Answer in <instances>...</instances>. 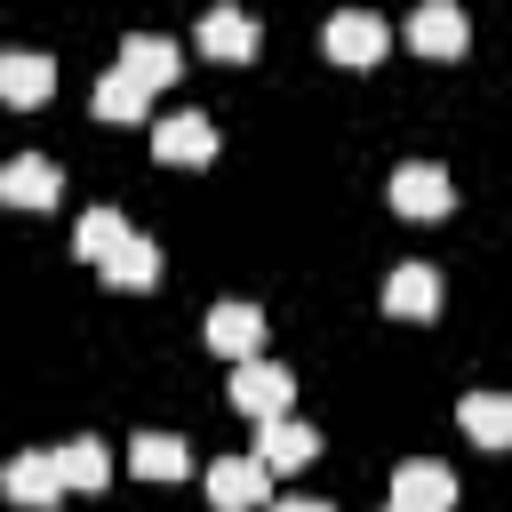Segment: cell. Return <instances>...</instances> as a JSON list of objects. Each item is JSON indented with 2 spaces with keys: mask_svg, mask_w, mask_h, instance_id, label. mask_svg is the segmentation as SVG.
<instances>
[{
  "mask_svg": "<svg viewBox=\"0 0 512 512\" xmlns=\"http://www.w3.org/2000/svg\"><path fill=\"white\" fill-rule=\"evenodd\" d=\"M224 392H232V408H240V416H256V424H264V416H288L296 376H288L280 360H264V352H256V360H232V384H224Z\"/></svg>",
  "mask_w": 512,
  "mask_h": 512,
  "instance_id": "1",
  "label": "cell"
},
{
  "mask_svg": "<svg viewBox=\"0 0 512 512\" xmlns=\"http://www.w3.org/2000/svg\"><path fill=\"white\" fill-rule=\"evenodd\" d=\"M384 200H392L400 216L432 224V216H448V208H456V184H448V168H432V160H400V168H392V184H384Z\"/></svg>",
  "mask_w": 512,
  "mask_h": 512,
  "instance_id": "2",
  "label": "cell"
},
{
  "mask_svg": "<svg viewBox=\"0 0 512 512\" xmlns=\"http://www.w3.org/2000/svg\"><path fill=\"white\" fill-rule=\"evenodd\" d=\"M384 40H392V32H384V16H368V8H336V16H328V32H320L328 64H352V72H360V64H384Z\"/></svg>",
  "mask_w": 512,
  "mask_h": 512,
  "instance_id": "3",
  "label": "cell"
},
{
  "mask_svg": "<svg viewBox=\"0 0 512 512\" xmlns=\"http://www.w3.org/2000/svg\"><path fill=\"white\" fill-rule=\"evenodd\" d=\"M272 496V464L264 456H216L208 464V504L216 512H256Z\"/></svg>",
  "mask_w": 512,
  "mask_h": 512,
  "instance_id": "4",
  "label": "cell"
},
{
  "mask_svg": "<svg viewBox=\"0 0 512 512\" xmlns=\"http://www.w3.org/2000/svg\"><path fill=\"white\" fill-rule=\"evenodd\" d=\"M152 160H168V168L216 160V120H208V112H168V120H152Z\"/></svg>",
  "mask_w": 512,
  "mask_h": 512,
  "instance_id": "5",
  "label": "cell"
},
{
  "mask_svg": "<svg viewBox=\"0 0 512 512\" xmlns=\"http://www.w3.org/2000/svg\"><path fill=\"white\" fill-rule=\"evenodd\" d=\"M0 200L8 208H56L64 200V168L48 152H16V160H0Z\"/></svg>",
  "mask_w": 512,
  "mask_h": 512,
  "instance_id": "6",
  "label": "cell"
},
{
  "mask_svg": "<svg viewBox=\"0 0 512 512\" xmlns=\"http://www.w3.org/2000/svg\"><path fill=\"white\" fill-rule=\"evenodd\" d=\"M408 48H416V56H464V48H472V16H464L456 0H416Z\"/></svg>",
  "mask_w": 512,
  "mask_h": 512,
  "instance_id": "7",
  "label": "cell"
},
{
  "mask_svg": "<svg viewBox=\"0 0 512 512\" xmlns=\"http://www.w3.org/2000/svg\"><path fill=\"white\" fill-rule=\"evenodd\" d=\"M392 504H400V512H448V504H456V472L432 464V456H408V464L392 472Z\"/></svg>",
  "mask_w": 512,
  "mask_h": 512,
  "instance_id": "8",
  "label": "cell"
},
{
  "mask_svg": "<svg viewBox=\"0 0 512 512\" xmlns=\"http://www.w3.org/2000/svg\"><path fill=\"white\" fill-rule=\"evenodd\" d=\"M48 96H56V64H48L40 48H8V56H0V104L32 112V104H48Z\"/></svg>",
  "mask_w": 512,
  "mask_h": 512,
  "instance_id": "9",
  "label": "cell"
},
{
  "mask_svg": "<svg viewBox=\"0 0 512 512\" xmlns=\"http://www.w3.org/2000/svg\"><path fill=\"white\" fill-rule=\"evenodd\" d=\"M208 344H216L224 360H256V352H264V312H256L248 296H224V304L208 312Z\"/></svg>",
  "mask_w": 512,
  "mask_h": 512,
  "instance_id": "10",
  "label": "cell"
},
{
  "mask_svg": "<svg viewBox=\"0 0 512 512\" xmlns=\"http://www.w3.org/2000/svg\"><path fill=\"white\" fill-rule=\"evenodd\" d=\"M384 312L392 320H432L440 312V272L432 264H392L384 272Z\"/></svg>",
  "mask_w": 512,
  "mask_h": 512,
  "instance_id": "11",
  "label": "cell"
},
{
  "mask_svg": "<svg viewBox=\"0 0 512 512\" xmlns=\"http://www.w3.org/2000/svg\"><path fill=\"white\" fill-rule=\"evenodd\" d=\"M0 488H8L16 504H56V496H64V464H56V448H24V456H8Z\"/></svg>",
  "mask_w": 512,
  "mask_h": 512,
  "instance_id": "12",
  "label": "cell"
},
{
  "mask_svg": "<svg viewBox=\"0 0 512 512\" xmlns=\"http://www.w3.org/2000/svg\"><path fill=\"white\" fill-rule=\"evenodd\" d=\"M200 48L224 56V64H248V56H256V24H248V8H240V0H216V8L200 16Z\"/></svg>",
  "mask_w": 512,
  "mask_h": 512,
  "instance_id": "13",
  "label": "cell"
},
{
  "mask_svg": "<svg viewBox=\"0 0 512 512\" xmlns=\"http://www.w3.org/2000/svg\"><path fill=\"white\" fill-rule=\"evenodd\" d=\"M256 456H264L272 472H296V464L320 456V432L296 424V416H264V424H256Z\"/></svg>",
  "mask_w": 512,
  "mask_h": 512,
  "instance_id": "14",
  "label": "cell"
},
{
  "mask_svg": "<svg viewBox=\"0 0 512 512\" xmlns=\"http://www.w3.org/2000/svg\"><path fill=\"white\" fill-rule=\"evenodd\" d=\"M120 72H136L144 88H160V80L184 72V48H176L168 32H128V40H120Z\"/></svg>",
  "mask_w": 512,
  "mask_h": 512,
  "instance_id": "15",
  "label": "cell"
},
{
  "mask_svg": "<svg viewBox=\"0 0 512 512\" xmlns=\"http://www.w3.org/2000/svg\"><path fill=\"white\" fill-rule=\"evenodd\" d=\"M456 424L472 432V448H512V392H464Z\"/></svg>",
  "mask_w": 512,
  "mask_h": 512,
  "instance_id": "16",
  "label": "cell"
},
{
  "mask_svg": "<svg viewBox=\"0 0 512 512\" xmlns=\"http://www.w3.org/2000/svg\"><path fill=\"white\" fill-rule=\"evenodd\" d=\"M144 104H152V88H144L136 72H120V64L88 88V112H96V120H128V128H136V120H144Z\"/></svg>",
  "mask_w": 512,
  "mask_h": 512,
  "instance_id": "17",
  "label": "cell"
},
{
  "mask_svg": "<svg viewBox=\"0 0 512 512\" xmlns=\"http://www.w3.org/2000/svg\"><path fill=\"white\" fill-rule=\"evenodd\" d=\"M128 472H144V480H184V472H192V448H184L176 432H136V440H128Z\"/></svg>",
  "mask_w": 512,
  "mask_h": 512,
  "instance_id": "18",
  "label": "cell"
},
{
  "mask_svg": "<svg viewBox=\"0 0 512 512\" xmlns=\"http://www.w3.org/2000/svg\"><path fill=\"white\" fill-rule=\"evenodd\" d=\"M128 240H136V232H128V216H120V208H88V216H80V232H72V248H80L96 272H104Z\"/></svg>",
  "mask_w": 512,
  "mask_h": 512,
  "instance_id": "19",
  "label": "cell"
},
{
  "mask_svg": "<svg viewBox=\"0 0 512 512\" xmlns=\"http://www.w3.org/2000/svg\"><path fill=\"white\" fill-rule=\"evenodd\" d=\"M56 464H64V488H80V496H96V488L112 480V448H104L96 432L64 440V448H56Z\"/></svg>",
  "mask_w": 512,
  "mask_h": 512,
  "instance_id": "20",
  "label": "cell"
},
{
  "mask_svg": "<svg viewBox=\"0 0 512 512\" xmlns=\"http://www.w3.org/2000/svg\"><path fill=\"white\" fill-rule=\"evenodd\" d=\"M104 280H112V288H152V280H160V240H152V232H136V240L104 264Z\"/></svg>",
  "mask_w": 512,
  "mask_h": 512,
  "instance_id": "21",
  "label": "cell"
},
{
  "mask_svg": "<svg viewBox=\"0 0 512 512\" xmlns=\"http://www.w3.org/2000/svg\"><path fill=\"white\" fill-rule=\"evenodd\" d=\"M264 512H328L320 496H280V504H264Z\"/></svg>",
  "mask_w": 512,
  "mask_h": 512,
  "instance_id": "22",
  "label": "cell"
}]
</instances>
